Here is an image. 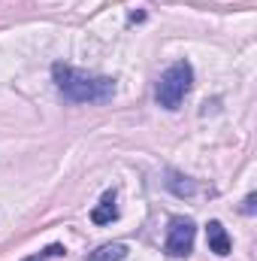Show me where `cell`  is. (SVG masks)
I'll return each mask as SVG.
<instances>
[{"instance_id": "obj_9", "label": "cell", "mask_w": 257, "mask_h": 261, "mask_svg": "<svg viewBox=\"0 0 257 261\" xmlns=\"http://www.w3.org/2000/svg\"><path fill=\"white\" fill-rule=\"evenodd\" d=\"M254 200H257L254 192H251V195L245 197V203H242V213H245V216H251V213H254Z\"/></svg>"}, {"instance_id": "obj_3", "label": "cell", "mask_w": 257, "mask_h": 261, "mask_svg": "<svg viewBox=\"0 0 257 261\" xmlns=\"http://www.w3.org/2000/svg\"><path fill=\"white\" fill-rule=\"evenodd\" d=\"M194 237H197V225H194V219L173 216V219H170V228H167L164 252H167L170 258H188V255L194 252Z\"/></svg>"}, {"instance_id": "obj_5", "label": "cell", "mask_w": 257, "mask_h": 261, "mask_svg": "<svg viewBox=\"0 0 257 261\" xmlns=\"http://www.w3.org/2000/svg\"><path fill=\"white\" fill-rule=\"evenodd\" d=\"M115 200H118L115 189L103 192L100 203H97V206L91 210V222H94V225H112V222L118 219V206H115Z\"/></svg>"}, {"instance_id": "obj_2", "label": "cell", "mask_w": 257, "mask_h": 261, "mask_svg": "<svg viewBox=\"0 0 257 261\" xmlns=\"http://www.w3.org/2000/svg\"><path fill=\"white\" fill-rule=\"evenodd\" d=\"M191 88H194V67L188 61H176L160 73V79L154 85V100H157V107L173 113V110L182 107V100L191 94Z\"/></svg>"}, {"instance_id": "obj_6", "label": "cell", "mask_w": 257, "mask_h": 261, "mask_svg": "<svg viewBox=\"0 0 257 261\" xmlns=\"http://www.w3.org/2000/svg\"><path fill=\"white\" fill-rule=\"evenodd\" d=\"M127 258V246L124 243H103L94 252H88L85 261H124Z\"/></svg>"}, {"instance_id": "obj_1", "label": "cell", "mask_w": 257, "mask_h": 261, "mask_svg": "<svg viewBox=\"0 0 257 261\" xmlns=\"http://www.w3.org/2000/svg\"><path fill=\"white\" fill-rule=\"evenodd\" d=\"M52 79L70 103H106L115 97V79L61 64V61L52 67Z\"/></svg>"}, {"instance_id": "obj_7", "label": "cell", "mask_w": 257, "mask_h": 261, "mask_svg": "<svg viewBox=\"0 0 257 261\" xmlns=\"http://www.w3.org/2000/svg\"><path fill=\"white\" fill-rule=\"evenodd\" d=\"M167 189L173 192V195L185 197V195H194L197 192V182L188 179V176H179V173H170V179H167Z\"/></svg>"}, {"instance_id": "obj_8", "label": "cell", "mask_w": 257, "mask_h": 261, "mask_svg": "<svg viewBox=\"0 0 257 261\" xmlns=\"http://www.w3.org/2000/svg\"><path fill=\"white\" fill-rule=\"evenodd\" d=\"M67 255V249L61 246V243H52V246H46L43 252H37V255H30V258H24V261H49V258H64Z\"/></svg>"}, {"instance_id": "obj_4", "label": "cell", "mask_w": 257, "mask_h": 261, "mask_svg": "<svg viewBox=\"0 0 257 261\" xmlns=\"http://www.w3.org/2000/svg\"><path fill=\"white\" fill-rule=\"evenodd\" d=\"M206 243H209V252H215L218 258L230 255V249H233V240H230L227 228H224L218 219H212V222L206 225Z\"/></svg>"}]
</instances>
